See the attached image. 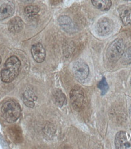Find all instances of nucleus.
Wrapping results in <instances>:
<instances>
[{
  "mask_svg": "<svg viewBox=\"0 0 131 149\" xmlns=\"http://www.w3.org/2000/svg\"><path fill=\"white\" fill-rule=\"evenodd\" d=\"M31 53L36 63H43L46 58V50L40 43H36L32 47Z\"/></svg>",
  "mask_w": 131,
  "mask_h": 149,
  "instance_id": "obj_9",
  "label": "nucleus"
},
{
  "mask_svg": "<svg viewBox=\"0 0 131 149\" xmlns=\"http://www.w3.org/2000/svg\"><path fill=\"white\" fill-rule=\"evenodd\" d=\"M114 24L109 18H103L99 20L97 24V33L101 36H106L110 34L113 30Z\"/></svg>",
  "mask_w": 131,
  "mask_h": 149,
  "instance_id": "obj_7",
  "label": "nucleus"
},
{
  "mask_svg": "<svg viewBox=\"0 0 131 149\" xmlns=\"http://www.w3.org/2000/svg\"><path fill=\"white\" fill-rule=\"evenodd\" d=\"M15 9L14 4L12 3H4L0 6V20L12 16L14 13Z\"/></svg>",
  "mask_w": 131,
  "mask_h": 149,
  "instance_id": "obj_10",
  "label": "nucleus"
},
{
  "mask_svg": "<svg viewBox=\"0 0 131 149\" xmlns=\"http://www.w3.org/2000/svg\"><path fill=\"white\" fill-rule=\"evenodd\" d=\"M20 104L14 100H9L4 103L1 108V113L4 119L9 123L16 122L21 115Z\"/></svg>",
  "mask_w": 131,
  "mask_h": 149,
  "instance_id": "obj_2",
  "label": "nucleus"
},
{
  "mask_svg": "<svg viewBox=\"0 0 131 149\" xmlns=\"http://www.w3.org/2000/svg\"><path fill=\"white\" fill-rule=\"evenodd\" d=\"M121 63L124 65L131 64V47L124 50L121 56Z\"/></svg>",
  "mask_w": 131,
  "mask_h": 149,
  "instance_id": "obj_18",
  "label": "nucleus"
},
{
  "mask_svg": "<svg viewBox=\"0 0 131 149\" xmlns=\"http://www.w3.org/2000/svg\"><path fill=\"white\" fill-rule=\"evenodd\" d=\"M125 50V43L122 39H117L112 42L107 49V58L110 63L119 60Z\"/></svg>",
  "mask_w": 131,
  "mask_h": 149,
  "instance_id": "obj_3",
  "label": "nucleus"
},
{
  "mask_svg": "<svg viewBox=\"0 0 131 149\" xmlns=\"http://www.w3.org/2000/svg\"><path fill=\"white\" fill-rule=\"evenodd\" d=\"M1 63V56H0V64Z\"/></svg>",
  "mask_w": 131,
  "mask_h": 149,
  "instance_id": "obj_21",
  "label": "nucleus"
},
{
  "mask_svg": "<svg viewBox=\"0 0 131 149\" xmlns=\"http://www.w3.org/2000/svg\"><path fill=\"white\" fill-rule=\"evenodd\" d=\"M70 98L73 107L75 109H80L84 102V94L83 91L79 88L72 89L70 92Z\"/></svg>",
  "mask_w": 131,
  "mask_h": 149,
  "instance_id": "obj_5",
  "label": "nucleus"
},
{
  "mask_svg": "<svg viewBox=\"0 0 131 149\" xmlns=\"http://www.w3.org/2000/svg\"><path fill=\"white\" fill-rule=\"evenodd\" d=\"M130 85H131V79H130Z\"/></svg>",
  "mask_w": 131,
  "mask_h": 149,
  "instance_id": "obj_22",
  "label": "nucleus"
},
{
  "mask_svg": "<svg viewBox=\"0 0 131 149\" xmlns=\"http://www.w3.org/2000/svg\"><path fill=\"white\" fill-rule=\"evenodd\" d=\"M128 1H130V0H128Z\"/></svg>",
  "mask_w": 131,
  "mask_h": 149,
  "instance_id": "obj_23",
  "label": "nucleus"
},
{
  "mask_svg": "<svg viewBox=\"0 0 131 149\" xmlns=\"http://www.w3.org/2000/svg\"><path fill=\"white\" fill-rule=\"evenodd\" d=\"M120 18L124 25L131 24V8H126L120 13Z\"/></svg>",
  "mask_w": 131,
  "mask_h": 149,
  "instance_id": "obj_15",
  "label": "nucleus"
},
{
  "mask_svg": "<svg viewBox=\"0 0 131 149\" xmlns=\"http://www.w3.org/2000/svg\"><path fill=\"white\" fill-rule=\"evenodd\" d=\"M21 1L26 3H32L34 1V0H21Z\"/></svg>",
  "mask_w": 131,
  "mask_h": 149,
  "instance_id": "obj_19",
  "label": "nucleus"
},
{
  "mask_svg": "<svg viewBox=\"0 0 131 149\" xmlns=\"http://www.w3.org/2000/svg\"><path fill=\"white\" fill-rule=\"evenodd\" d=\"M22 98L24 104L27 107L34 108L35 106L34 101L36 100L37 97L35 95L33 90L29 88L23 93V97Z\"/></svg>",
  "mask_w": 131,
  "mask_h": 149,
  "instance_id": "obj_11",
  "label": "nucleus"
},
{
  "mask_svg": "<svg viewBox=\"0 0 131 149\" xmlns=\"http://www.w3.org/2000/svg\"><path fill=\"white\" fill-rule=\"evenodd\" d=\"M98 88L101 91V95H104L109 90V85L105 77H103L102 80L98 83Z\"/></svg>",
  "mask_w": 131,
  "mask_h": 149,
  "instance_id": "obj_17",
  "label": "nucleus"
},
{
  "mask_svg": "<svg viewBox=\"0 0 131 149\" xmlns=\"http://www.w3.org/2000/svg\"><path fill=\"white\" fill-rule=\"evenodd\" d=\"M129 116H130V117L131 119V105H130V107L129 108Z\"/></svg>",
  "mask_w": 131,
  "mask_h": 149,
  "instance_id": "obj_20",
  "label": "nucleus"
},
{
  "mask_svg": "<svg viewBox=\"0 0 131 149\" xmlns=\"http://www.w3.org/2000/svg\"><path fill=\"white\" fill-rule=\"evenodd\" d=\"M115 145L118 149H131V138H129L125 132H118L115 137Z\"/></svg>",
  "mask_w": 131,
  "mask_h": 149,
  "instance_id": "obj_6",
  "label": "nucleus"
},
{
  "mask_svg": "<svg viewBox=\"0 0 131 149\" xmlns=\"http://www.w3.org/2000/svg\"><path fill=\"white\" fill-rule=\"evenodd\" d=\"M24 23L20 17H14L9 22L8 28L11 33H18L20 32L23 28Z\"/></svg>",
  "mask_w": 131,
  "mask_h": 149,
  "instance_id": "obj_12",
  "label": "nucleus"
},
{
  "mask_svg": "<svg viewBox=\"0 0 131 149\" xmlns=\"http://www.w3.org/2000/svg\"><path fill=\"white\" fill-rule=\"evenodd\" d=\"M94 7L103 11H107L110 9L112 6L111 0H91Z\"/></svg>",
  "mask_w": 131,
  "mask_h": 149,
  "instance_id": "obj_13",
  "label": "nucleus"
},
{
  "mask_svg": "<svg viewBox=\"0 0 131 149\" xmlns=\"http://www.w3.org/2000/svg\"><path fill=\"white\" fill-rule=\"evenodd\" d=\"M72 72L75 77L78 79L84 80L89 74V67L84 62L77 61L72 65Z\"/></svg>",
  "mask_w": 131,
  "mask_h": 149,
  "instance_id": "obj_4",
  "label": "nucleus"
},
{
  "mask_svg": "<svg viewBox=\"0 0 131 149\" xmlns=\"http://www.w3.org/2000/svg\"><path fill=\"white\" fill-rule=\"evenodd\" d=\"M58 23L60 26L68 33H73L77 31V27L70 17L63 15L59 17Z\"/></svg>",
  "mask_w": 131,
  "mask_h": 149,
  "instance_id": "obj_8",
  "label": "nucleus"
},
{
  "mask_svg": "<svg viewBox=\"0 0 131 149\" xmlns=\"http://www.w3.org/2000/svg\"><path fill=\"white\" fill-rule=\"evenodd\" d=\"M20 69V59L15 56H12L6 60L3 69L0 72V78L4 83H10L18 75Z\"/></svg>",
  "mask_w": 131,
  "mask_h": 149,
  "instance_id": "obj_1",
  "label": "nucleus"
},
{
  "mask_svg": "<svg viewBox=\"0 0 131 149\" xmlns=\"http://www.w3.org/2000/svg\"><path fill=\"white\" fill-rule=\"evenodd\" d=\"M39 12L40 8L36 6H28L24 9L25 14L30 19H32V18H34L35 17H36Z\"/></svg>",
  "mask_w": 131,
  "mask_h": 149,
  "instance_id": "obj_16",
  "label": "nucleus"
},
{
  "mask_svg": "<svg viewBox=\"0 0 131 149\" xmlns=\"http://www.w3.org/2000/svg\"><path fill=\"white\" fill-rule=\"evenodd\" d=\"M53 97L56 104L59 107H62L66 103V95L60 89H57L55 91Z\"/></svg>",
  "mask_w": 131,
  "mask_h": 149,
  "instance_id": "obj_14",
  "label": "nucleus"
}]
</instances>
